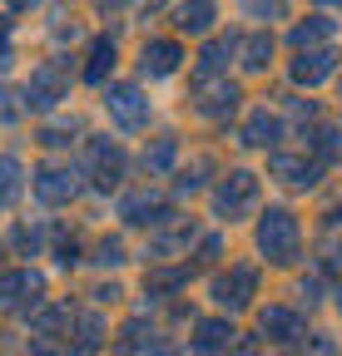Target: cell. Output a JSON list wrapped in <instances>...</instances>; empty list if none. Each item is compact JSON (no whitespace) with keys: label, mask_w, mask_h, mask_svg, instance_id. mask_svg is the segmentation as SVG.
<instances>
[{"label":"cell","mask_w":342,"mask_h":356,"mask_svg":"<svg viewBox=\"0 0 342 356\" xmlns=\"http://www.w3.org/2000/svg\"><path fill=\"white\" fill-rule=\"evenodd\" d=\"M258 248L268 252V262H293L297 257V218L273 208L263 222H258Z\"/></svg>","instance_id":"6da1fadb"},{"label":"cell","mask_w":342,"mask_h":356,"mask_svg":"<svg viewBox=\"0 0 342 356\" xmlns=\"http://www.w3.org/2000/svg\"><path fill=\"white\" fill-rule=\"evenodd\" d=\"M65 95V74L55 70V65H45L35 79H30V89H25V104H35V109H50L55 99Z\"/></svg>","instance_id":"3957f363"},{"label":"cell","mask_w":342,"mask_h":356,"mask_svg":"<svg viewBox=\"0 0 342 356\" xmlns=\"http://www.w3.org/2000/svg\"><path fill=\"white\" fill-rule=\"evenodd\" d=\"M114 65V44H95V55H90V70H84V74H90V79H104V70Z\"/></svg>","instance_id":"4fadbf2b"},{"label":"cell","mask_w":342,"mask_h":356,"mask_svg":"<svg viewBox=\"0 0 342 356\" xmlns=\"http://www.w3.org/2000/svg\"><path fill=\"white\" fill-rule=\"evenodd\" d=\"M15 184H20V163L15 159H0V203L15 198Z\"/></svg>","instance_id":"7c38bea8"},{"label":"cell","mask_w":342,"mask_h":356,"mask_svg":"<svg viewBox=\"0 0 342 356\" xmlns=\"http://www.w3.org/2000/svg\"><path fill=\"white\" fill-rule=\"evenodd\" d=\"M268 50H273L268 40H248V65H253V70H258V65H268Z\"/></svg>","instance_id":"2e32d148"},{"label":"cell","mask_w":342,"mask_h":356,"mask_svg":"<svg viewBox=\"0 0 342 356\" xmlns=\"http://www.w3.org/2000/svg\"><path fill=\"white\" fill-rule=\"evenodd\" d=\"M283 178H288V184H297V188H308V184H318V168H308V163H297V159H278L273 163Z\"/></svg>","instance_id":"30bf717a"},{"label":"cell","mask_w":342,"mask_h":356,"mask_svg":"<svg viewBox=\"0 0 342 356\" xmlns=\"http://www.w3.org/2000/svg\"><path fill=\"white\" fill-rule=\"evenodd\" d=\"M253 193H258V184H253V173H233L228 184L219 188V213H243L248 203H253Z\"/></svg>","instance_id":"277c9868"},{"label":"cell","mask_w":342,"mask_h":356,"mask_svg":"<svg viewBox=\"0 0 342 356\" xmlns=\"http://www.w3.org/2000/svg\"><path fill=\"white\" fill-rule=\"evenodd\" d=\"M263 332H273L278 341H288V337L297 332V317H293V312H283V307H273V312H263Z\"/></svg>","instance_id":"9c48e42d"},{"label":"cell","mask_w":342,"mask_h":356,"mask_svg":"<svg viewBox=\"0 0 342 356\" xmlns=\"http://www.w3.org/2000/svg\"><path fill=\"white\" fill-rule=\"evenodd\" d=\"M332 50H313V55H303V60H293V79L297 84H322L327 79V70H332Z\"/></svg>","instance_id":"5b68a950"},{"label":"cell","mask_w":342,"mask_h":356,"mask_svg":"<svg viewBox=\"0 0 342 356\" xmlns=\"http://www.w3.org/2000/svg\"><path fill=\"white\" fill-rule=\"evenodd\" d=\"M35 193L45 198V203H65V198H75V178L60 173V168H45V173L35 178Z\"/></svg>","instance_id":"8992f818"},{"label":"cell","mask_w":342,"mask_h":356,"mask_svg":"<svg viewBox=\"0 0 342 356\" xmlns=\"http://www.w3.org/2000/svg\"><path fill=\"white\" fill-rule=\"evenodd\" d=\"M327 30H332V25H327L322 15H313V25H303V30H297V35H293V40H297V44H308V40H318V35H327Z\"/></svg>","instance_id":"9a60e30c"},{"label":"cell","mask_w":342,"mask_h":356,"mask_svg":"<svg viewBox=\"0 0 342 356\" xmlns=\"http://www.w3.org/2000/svg\"><path fill=\"white\" fill-rule=\"evenodd\" d=\"M179 60H184L179 44H174V40H159V44H149V50H144V74H174Z\"/></svg>","instance_id":"52a82bcc"},{"label":"cell","mask_w":342,"mask_h":356,"mask_svg":"<svg viewBox=\"0 0 342 356\" xmlns=\"http://www.w3.org/2000/svg\"><path fill=\"white\" fill-rule=\"evenodd\" d=\"M169 159H174V144L164 139V144H154V154H149V168H164Z\"/></svg>","instance_id":"e0dca14e"},{"label":"cell","mask_w":342,"mask_h":356,"mask_svg":"<svg viewBox=\"0 0 342 356\" xmlns=\"http://www.w3.org/2000/svg\"><path fill=\"white\" fill-rule=\"evenodd\" d=\"M248 292H253V273H248V267H238L233 277H224V282H219V302H224V307L248 302Z\"/></svg>","instance_id":"ba28073f"},{"label":"cell","mask_w":342,"mask_h":356,"mask_svg":"<svg viewBox=\"0 0 342 356\" xmlns=\"http://www.w3.org/2000/svg\"><path fill=\"white\" fill-rule=\"evenodd\" d=\"M109 114H114L124 129H139V124L149 119V104L139 99V89L124 84V89H109Z\"/></svg>","instance_id":"7a4b0ae2"},{"label":"cell","mask_w":342,"mask_h":356,"mask_svg":"<svg viewBox=\"0 0 342 356\" xmlns=\"http://www.w3.org/2000/svg\"><path fill=\"white\" fill-rule=\"evenodd\" d=\"M208 20H213V10H208V6H194V10H184V20H179V25H184V30H203Z\"/></svg>","instance_id":"5bb4252c"},{"label":"cell","mask_w":342,"mask_h":356,"mask_svg":"<svg viewBox=\"0 0 342 356\" xmlns=\"http://www.w3.org/2000/svg\"><path fill=\"white\" fill-rule=\"evenodd\" d=\"M278 139V119L273 114H253V124H248V144H273Z\"/></svg>","instance_id":"8fae6325"}]
</instances>
